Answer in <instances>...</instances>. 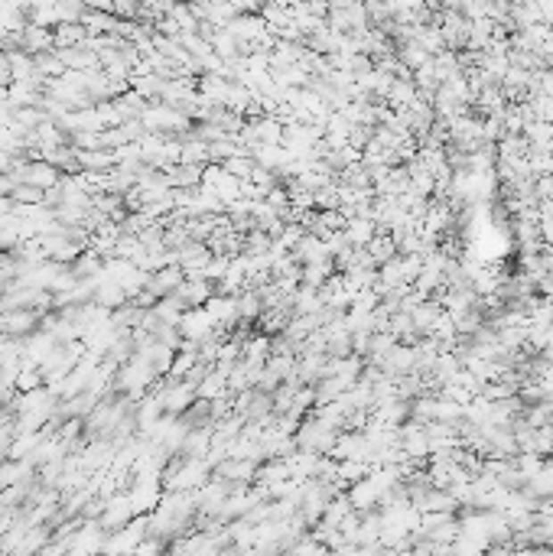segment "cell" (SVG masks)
Here are the masks:
<instances>
[{
	"instance_id": "1",
	"label": "cell",
	"mask_w": 553,
	"mask_h": 556,
	"mask_svg": "<svg viewBox=\"0 0 553 556\" xmlns=\"http://www.w3.org/2000/svg\"><path fill=\"white\" fill-rule=\"evenodd\" d=\"M160 498H163V485L157 482V475H140L134 488H130V504H134L137 514L153 511L160 504Z\"/></svg>"
},
{
	"instance_id": "2",
	"label": "cell",
	"mask_w": 553,
	"mask_h": 556,
	"mask_svg": "<svg viewBox=\"0 0 553 556\" xmlns=\"http://www.w3.org/2000/svg\"><path fill=\"white\" fill-rule=\"evenodd\" d=\"M134 518H137V511H134V504H130V495H124V498H111L102 508V527H108V530L124 527V524H130Z\"/></svg>"
},
{
	"instance_id": "3",
	"label": "cell",
	"mask_w": 553,
	"mask_h": 556,
	"mask_svg": "<svg viewBox=\"0 0 553 556\" xmlns=\"http://www.w3.org/2000/svg\"><path fill=\"white\" fill-rule=\"evenodd\" d=\"M37 309L29 307H20V309H7V313L0 315V325H4V332L7 335H17V339H23V335H29L33 329H37Z\"/></svg>"
},
{
	"instance_id": "4",
	"label": "cell",
	"mask_w": 553,
	"mask_h": 556,
	"mask_svg": "<svg viewBox=\"0 0 553 556\" xmlns=\"http://www.w3.org/2000/svg\"><path fill=\"white\" fill-rule=\"evenodd\" d=\"M371 234H375V228H371V218H361V222H351V228H349V238L355 244H361V248H365V244L371 241Z\"/></svg>"
},
{
	"instance_id": "5",
	"label": "cell",
	"mask_w": 553,
	"mask_h": 556,
	"mask_svg": "<svg viewBox=\"0 0 553 556\" xmlns=\"http://www.w3.org/2000/svg\"><path fill=\"white\" fill-rule=\"evenodd\" d=\"M368 248H371V254H375V260H387L391 254H394V244H391V238H371Z\"/></svg>"
}]
</instances>
